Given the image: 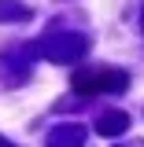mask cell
I'll list each match as a JSON object with an SVG mask.
<instances>
[{
    "label": "cell",
    "instance_id": "6da1fadb",
    "mask_svg": "<svg viewBox=\"0 0 144 147\" xmlns=\"http://www.w3.org/2000/svg\"><path fill=\"white\" fill-rule=\"evenodd\" d=\"M41 52L48 55L52 63H74V59H81L89 52V40L81 33H55V37H48L41 44Z\"/></svg>",
    "mask_w": 144,
    "mask_h": 147
},
{
    "label": "cell",
    "instance_id": "7a4b0ae2",
    "mask_svg": "<svg viewBox=\"0 0 144 147\" xmlns=\"http://www.w3.org/2000/svg\"><path fill=\"white\" fill-rule=\"evenodd\" d=\"M129 81L118 70H96V74H74V88L78 92H122Z\"/></svg>",
    "mask_w": 144,
    "mask_h": 147
},
{
    "label": "cell",
    "instance_id": "3957f363",
    "mask_svg": "<svg viewBox=\"0 0 144 147\" xmlns=\"http://www.w3.org/2000/svg\"><path fill=\"white\" fill-rule=\"evenodd\" d=\"M126 129H129V114H122V110H107L96 121V132L100 136H122Z\"/></svg>",
    "mask_w": 144,
    "mask_h": 147
},
{
    "label": "cell",
    "instance_id": "277c9868",
    "mask_svg": "<svg viewBox=\"0 0 144 147\" xmlns=\"http://www.w3.org/2000/svg\"><path fill=\"white\" fill-rule=\"evenodd\" d=\"M81 140H85V125H63L52 132L48 147H81Z\"/></svg>",
    "mask_w": 144,
    "mask_h": 147
},
{
    "label": "cell",
    "instance_id": "5b68a950",
    "mask_svg": "<svg viewBox=\"0 0 144 147\" xmlns=\"http://www.w3.org/2000/svg\"><path fill=\"white\" fill-rule=\"evenodd\" d=\"M26 15V7H22V4H15V0H0V18H8V22H11V18H22Z\"/></svg>",
    "mask_w": 144,
    "mask_h": 147
},
{
    "label": "cell",
    "instance_id": "8992f818",
    "mask_svg": "<svg viewBox=\"0 0 144 147\" xmlns=\"http://www.w3.org/2000/svg\"><path fill=\"white\" fill-rule=\"evenodd\" d=\"M0 147H15V144H8V140H4V136H0Z\"/></svg>",
    "mask_w": 144,
    "mask_h": 147
},
{
    "label": "cell",
    "instance_id": "52a82bcc",
    "mask_svg": "<svg viewBox=\"0 0 144 147\" xmlns=\"http://www.w3.org/2000/svg\"><path fill=\"white\" fill-rule=\"evenodd\" d=\"M141 26H144V18H141Z\"/></svg>",
    "mask_w": 144,
    "mask_h": 147
}]
</instances>
